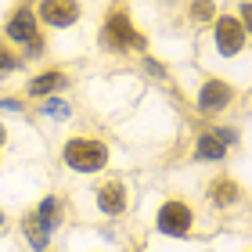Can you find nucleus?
Segmentation results:
<instances>
[{"instance_id": "obj_1", "label": "nucleus", "mask_w": 252, "mask_h": 252, "mask_svg": "<svg viewBox=\"0 0 252 252\" xmlns=\"http://www.w3.org/2000/svg\"><path fill=\"white\" fill-rule=\"evenodd\" d=\"M65 162L68 169H76V173H97L101 166L108 162V148L101 141H68L65 144Z\"/></svg>"}, {"instance_id": "obj_2", "label": "nucleus", "mask_w": 252, "mask_h": 252, "mask_svg": "<svg viewBox=\"0 0 252 252\" xmlns=\"http://www.w3.org/2000/svg\"><path fill=\"white\" fill-rule=\"evenodd\" d=\"M101 43H105L108 51H141L144 47V36L141 32H133L130 18L126 15H112L105 22V29H101Z\"/></svg>"}, {"instance_id": "obj_3", "label": "nucleus", "mask_w": 252, "mask_h": 252, "mask_svg": "<svg viewBox=\"0 0 252 252\" xmlns=\"http://www.w3.org/2000/svg\"><path fill=\"white\" fill-rule=\"evenodd\" d=\"M158 231L169 234V238H184L191 231V209L184 202H166L158 209Z\"/></svg>"}, {"instance_id": "obj_4", "label": "nucleus", "mask_w": 252, "mask_h": 252, "mask_svg": "<svg viewBox=\"0 0 252 252\" xmlns=\"http://www.w3.org/2000/svg\"><path fill=\"white\" fill-rule=\"evenodd\" d=\"M216 47H220L223 54H238L245 47V26L238 18H216Z\"/></svg>"}, {"instance_id": "obj_5", "label": "nucleus", "mask_w": 252, "mask_h": 252, "mask_svg": "<svg viewBox=\"0 0 252 252\" xmlns=\"http://www.w3.org/2000/svg\"><path fill=\"white\" fill-rule=\"evenodd\" d=\"M76 15H79L76 0H43L40 4V18L54 29H68L76 22Z\"/></svg>"}, {"instance_id": "obj_6", "label": "nucleus", "mask_w": 252, "mask_h": 252, "mask_svg": "<svg viewBox=\"0 0 252 252\" xmlns=\"http://www.w3.org/2000/svg\"><path fill=\"white\" fill-rule=\"evenodd\" d=\"M231 87L227 83H220V79H209L202 90H198V108L202 112H220V108H227L231 105Z\"/></svg>"}, {"instance_id": "obj_7", "label": "nucleus", "mask_w": 252, "mask_h": 252, "mask_svg": "<svg viewBox=\"0 0 252 252\" xmlns=\"http://www.w3.org/2000/svg\"><path fill=\"white\" fill-rule=\"evenodd\" d=\"M97 205H101V213H105V216H119L126 209V191H123V184L97 188Z\"/></svg>"}, {"instance_id": "obj_8", "label": "nucleus", "mask_w": 252, "mask_h": 252, "mask_svg": "<svg viewBox=\"0 0 252 252\" xmlns=\"http://www.w3.org/2000/svg\"><path fill=\"white\" fill-rule=\"evenodd\" d=\"M32 32H36V18H32V11L29 7L15 11L11 22H7V36L18 40V43H26V40H32Z\"/></svg>"}, {"instance_id": "obj_9", "label": "nucleus", "mask_w": 252, "mask_h": 252, "mask_svg": "<svg viewBox=\"0 0 252 252\" xmlns=\"http://www.w3.org/2000/svg\"><path fill=\"white\" fill-rule=\"evenodd\" d=\"M22 234L29 238V245L36 249V252H47V242H51V231L40 223V216L36 213H29L26 220H22Z\"/></svg>"}, {"instance_id": "obj_10", "label": "nucleus", "mask_w": 252, "mask_h": 252, "mask_svg": "<svg viewBox=\"0 0 252 252\" xmlns=\"http://www.w3.org/2000/svg\"><path fill=\"white\" fill-rule=\"evenodd\" d=\"M227 155V141L220 133H202L198 137V158H209V162H216V158H223Z\"/></svg>"}, {"instance_id": "obj_11", "label": "nucleus", "mask_w": 252, "mask_h": 252, "mask_svg": "<svg viewBox=\"0 0 252 252\" xmlns=\"http://www.w3.org/2000/svg\"><path fill=\"white\" fill-rule=\"evenodd\" d=\"M58 87H65V76L62 72H43V76H36L29 83V94L32 97H43V94H51V90H58Z\"/></svg>"}, {"instance_id": "obj_12", "label": "nucleus", "mask_w": 252, "mask_h": 252, "mask_svg": "<svg viewBox=\"0 0 252 252\" xmlns=\"http://www.w3.org/2000/svg\"><path fill=\"white\" fill-rule=\"evenodd\" d=\"M36 216H40V223L47 227V231H54V227H58V216H62L58 198H43V202H40V209H36Z\"/></svg>"}, {"instance_id": "obj_13", "label": "nucleus", "mask_w": 252, "mask_h": 252, "mask_svg": "<svg viewBox=\"0 0 252 252\" xmlns=\"http://www.w3.org/2000/svg\"><path fill=\"white\" fill-rule=\"evenodd\" d=\"M213 191H216V194H213L216 205H231V202L238 198V184H231V180H220V184H216Z\"/></svg>"}, {"instance_id": "obj_14", "label": "nucleus", "mask_w": 252, "mask_h": 252, "mask_svg": "<svg viewBox=\"0 0 252 252\" xmlns=\"http://www.w3.org/2000/svg\"><path fill=\"white\" fill-rule=\"evenodd\" d=\"M43 116H51V119H68V105L65 101H47V105H43Z\"/></svg>"}, {"instance_id": "obj_15", "label": "nucleus", "mask_w": 252, "mask_h": 252, "mask_svg": "<svg viewBox=\"0 0 252 252\" xmlns=\"http://www.w3.org/2000/svg\"><path fill=\"white\" fill-rule=\"evenodd\" d=\"M191 15L198 18V22L213 18V0H194V4H191Z\"/></svg>"}, {"instance_id": "obj_16", "label": "nucleus", "mask_w": 252, "mask_h": 252, "mask_svg": "<svg viewBox=\"0 0 252 252\" xmlns=\"http://www.w3.org/2000/svg\"><path fill=\"white\" fill-rule=\"evenodd\" d=\"M11 68H18V58H15V54H7L4 47H0V76L11 72Z\"/></svg>"}, {"instance_id": "obj_17", "label": "nucleus", "mask_w": 252, "mask_h": 252, "mask_svg": "<svg viewBox=\"0 0 252 252\" xmlns=\"http://www.w3.org/2000/svg\"><path fill=\"white\" fill-rule=\"evenodd\" d=\"M0 108H4V112H18L22 105H18L15 97H0Z\"/></svg>"}, {"instance_id": "obj_18", "label": "nucleus", "mask_w": 252, "mask_h": 252, "mask_svg": "<svg viewBox=\"0 0 252 252\" xmlns=\"http://www.w3.org/2000/svg\"><path fill=\"white\" fill-rule=\"evenodd\" d=\"M148 72H152L155 79H162V76H166V72H162V65H158V62H148Z\"/></svg>"}, {"instance_id": "obj_19", "label": "nucleus", "mask_w": 252, "mask_h": 252, "mask_svg": "<svg viewBox=\"0 0 252 252\" xmlns=\"http://www.w3.org/2000/svg\"><path fill=\"white\" fill-rule=\"evenodd\" d=\"M0 144H4V130H0Z\"/></svg>"}, {"instance_id": "obj_20", "label": "nucleus", "mask_w": 252, "mask_h": 252, "mask_svg": "<svg viewBox=\"0 0 252 252\" xmlns=\"http://www.w3.org/2000/svg\"><path fill=\"white\" fill-rule=\"evenodd\" d=\"M0 223H4V213H0Z\"/></svg>"}]
</instances>
